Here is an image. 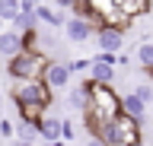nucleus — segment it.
<instances>
[{"label":"nucleus","mask_w":153,"mask_h":146,"mask_svg":"<svg viewBox=\"0 0 153 146\" xmlns=\"http://www.w3.org/2000/svg\"><path fill=\"white\" fill-rule=\"evenodd\" d=\"M16 16H19V0H0V19L13 26Z\"/></svg>","instance_id":"2eb2a0df"},{"label":"nucleus","mask_w":153,"mask_h":146,"mask_svg":"<svg viewBox=\"0 0 153 146\" xmlns=\"http://www.w3.org/2000/svg\"><path fill=\"white\" fill-rule=\"evenodd\" d=\"M48 64H51V57H48L45 51L26 48V51H19L16 57H10L7 76H10V79H42Z\"/></svg>","instance_id":"f257e3e1"},{"label":"nucleus","mask_w":153,"mask_h":146,"mask_svg":"<svg viewBox=\"0 0 153 146\" xmlns=\"http://www.w3.org/2000/svg\"><path fill=\"white\" fill-rule=\"evenodd\" d=\"M61 140H74V124L70 121H64V127H61Z\"/></svg>","instance_id":"aec40b11"},{"label":"nucleus","mask_w":153,"mask_h":146,"mask_svg":"<svg viewBox=\"0 0 153 146\" xmlns=\"http://www.w3.org/2000/svg\"><path fill=\"white\" fill-rule=\"evenodd\" d=\"M61 127H64V117L61 114H42V121L35 124L38 130V140H45V143H54V140H61Z\"/></svg>","instance_id":"6e6552de"},{"label":"nucleus","mask_w":153,"mask_h":146,"mask_svg":"<svg viewBox=\"0 0 153 146\" xmlns=\"http://www.w3.org/2000/svg\"><path fill=\"white\" fill-rule=\"evenodd\" d=\"M96 35V26L89 19H83V16H67L64 22V38L70 41V45H83V41H89Z\"/></svg>","instance_id":"20e7f679"},{"label":"nucleus","mask_w":153,"mask_h":146,"mask_svg":"<svg viewBox=\"0 0 153 146\" xmlns=\"http://www.w3.org/2000/svg\"><path fill=\"white\" fill-rule=\"evenodd\" d=\"M89 64H93V57H76V60H67V70H70V76L74 73H89Z\"/></svg>","instance_id":"f3484780"},{"label":"nucleus","mask_w":153,"mask_h":146,"mask_svg":"<svg viewBox=\"0 0 153 146\" xmlns=\"http://www.w3.org/2000/svg\"><path fill=\"white\" fill-rule=\"evenodd\" d=\"M137 64L143 70H153V41H140V48H137Z\"/></svg>","instance_id":"4468645a"},{"label":"nucleus","mask_w":153,"mask_h":146,"mask_svg":"<svg viewBox=\"0 0 153 146\" xmlns=\"http://www.w3.org/2000/svg\"><path fill=\"white\" fill-rule=\"evenodd\" d=\"M45 146H64V140H54V143H45Z\"/></svg>","instance_id":"4be33fe9"},{"label":"nucleus","mask_w":153,"mask_h":146,"mask_svg":"<svg viewBox=\"0 0 153 146\" xmlns=\"http://www.w3.org/2000/svg\"><path fill=\"white\" fill-rule=\"evenodd\" d=\"M0 26H3V19H0ZM0 32H3V29H0Z\"/></svg>","instance_id":"393cba45"},{"label":"nucleus","mask_w":153,"mask_h":146,"mask_svg":"<svg viewBox=\"0 0 153 146\" xmlns=\"http://www.w3.org/2000/svg\"><path fill=\"white\" fill-rule=\"evenodd\" d=\"M19 51H22V35L16 29H3L0 32V54L10 60V57H16Z\"/></svg>","instance_id":"1a4fd4ad"},{"label":"nucleus","mask_w":153,"mask_h":146,"mask_svg":"<svg viewBox=\"0 0 153 146\" xmlns=\"http://www.w3.org/2000/svg\"><path fill=\"white\" fill-rule=\"evenodd\" d=\"M10 95L16 105H45L54 108V92L45 86V79H13Z\"/></svg>","instance_id":"7ed1b4c3"},{"label":"nucleus","mask_w":153,"mask_h":146,"mask_svg":"<svg viewBox=\"0 0 153 146\" xmlns=\"http://www.w3.org/2000/svg\"><path fill=\"white\" fill-rule=\"evenodd\" d=\"M93 38H96V45H99V51H108V54H121V48H124V32L112 29V26L96 29Z\"/></svg>","instance_id":"423d86ee"},{"label":"nucleus","mask_w":153,"mask_h":146,"mask_svg":"<svg viewBox=\"0 0 153 146\" xmlns=\"http://www.w3.org/2000/svg\"><path fill=\"white\" fill-rule=\"evenodd\" d=\"M115 7L128 16V19H134V16H143V13H150V0H115Z\"/></svg>","instance_id":"f8f14e48"},{"label":"nucleus","mask_w":153,"mask_h":146,"mask_svg":"<svg viewBox=\"0 0 153 146\" xmlns=\"http://www.w3.org/2000/svg\"><path fill=\"white\" fill-rule=\"evenodd\" d=\"M67 102H70V108H76L80 114L89 108V92H86V86H83V83H80L76 89H70V92H67Z\"/></svg>","instance_id":"ddd939ff"},{"label":"nucleus","mask_w":153,"mask_h":146,"mask_svg":"<svg viewBox=\"0 0 153 146\" xmlns=\"http://www.w3.org/2000/svg\"><path fill=\"white\" fill-rule=\"evenodd\" d=\"M121 114H128V117H134V121H140V124H143V117H147V105H143L134 92H128V95H121Z\"/></svg>","instance_id":"9b49d317"},{"label":"nucleus","mask_w":153,"mask_h":146,"mask_svg":"<svg viewBox=\"0 0 153 146\" xmlns=\"http://www.w3.org/2000/svg\"><path fill=\"white\" fill-rule=\"evenodd\" d=\"M86 146H105L102 140H96V136H89V140H86Z\"/></svg>","instance_id":"412c9836"},{"label":"nucleus","mask_w":153,"mask_h":146,"mask_svg":"<svg viewBox=\"0 0 153 146\" xmlns=\"http://www.w3.org/2000/svg\"><path fill=\"white\" fill-rule=\"evenodd\" d=\"M115 60H118V54L99 51L93 57V64H89V79H96V83H112L115 79Z\"/></svg>","instance_id":"39448f33"},{"label":"nucleus","mask_w":153,"mask_h":146,"mask_svg":"<svg viewBox=\"0 0 153 146\" xmlns=\"http://www.w3.org/2000/svg\"><path fill=\"white\" fill-rule=\"evenodd\" d=\"M16 140H22V143H35V140H38V130L32 124H26V121H19V124H16Z\"/></svg>","instance_id":"dca6fc26"},{"label":"nucleus","mask_w":153,"mask_h":146,"mask_svg":"<svg viewBox=\"0 0 153 146\" xmlns=\"http://www.w3.org/2000/svg\"><path fill=\"white\" fill-rule=\"evenodd\" d=\"M42 79H45V86L54 92V89H67L74 76H70V70H67L64 60H51V64L45 67V76H42Z\"/></svg>","instance_id":"0eeeda50"},{"label":"nucleus","mask_w":153,"mask_h":146,"mask_svg":"<svg viewBox=\"0 0 153 146\" xmlns=\"http://www.w3.org/2000/svg\"><path fill=\"white\" fill-rule=\"evenodd\" d=\"M16 146H35V143H22V140H16Z\"/></svg>","instance_id":"5701e85b"},{"label":"nucleus","mask_w":153,"mask_h":146,"mask_svg":"<svg viewBox=\"0 0 153 146\" xmlns=\"http://www.w3.org/2000/svg\"><path fill=\"white\" fill-rule=\"evenodd\" d=\"M35 16H38V22H45V26H51V29H64V22H67L64 10L48 7V3H38V7H35Z\"/></svg>","instance_id":"9d476101"},{"label":"nucleus","mask_w":153,"mask_h":146,"mask_svg":"<svg viewBox=\"0 0 153 146\" xmlns=\"http://www.w3.org/2000/svg\"><path fill=\"white\" fill-rule=\"evenodd\" d=\"M76 3H80V0H54V7H57V10H70V13L76 10Z\"/></svg>","instance_id":"6ab92c4d"},{"label":"nucleus","mask_w":153,"mask_h":146,"mask_svg":"<svg viewBox=\"0 0 153 146\" xmlns=\"http://www.w3.org/2000/svg\"><path fill=\"white\" fill-rule=\"evenodd\" d=\"M0 105H3V92H0Z\"/></svg>","instance_id":"b1692460"},{"label":"nucleus","mask_w":153,"mask_h":146,"mask_svg":"<svg viewBox=\"0 0 153 146\" xmlns=\"http://www.w3.org/2000/svg\"><path fill=\"white\" fill-rule=\"evenodd\" d=\"M0 136H10V140L16 136V127H13V121H7V117L0 121Z\"/></svg>","instance_id":"a211bd4d"},{"label":"nucleus","mask_w":153,"mask_h":146,"mask_svg":"<svg viewBox=\"0 0 153 146\" xmlns=\"http://www.w3.org/2000/svg\"><path fill=\"white\" fill-rule=\"evenodd\" d=\"M150 10H153V0H150Z\"/></svg>","instance_id":"a878e982"},{"label":"nucleus","mask_w":153,"mask_h":146,"mask_svg":"<svg viewBox=\"0 0 153 146\" xmlns=\"http://www.w3.org/2000/svg\"><path fill=\"white\" fill-rule=\"evenodd\" d=\"M96 140H102L105 146H140V121H134L128 114H118L115 121L99 130Z\"/></svg>","instance_id":"f03ea898"}]
</instances>
